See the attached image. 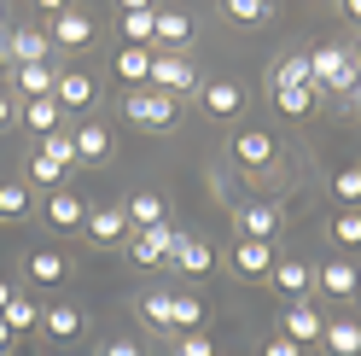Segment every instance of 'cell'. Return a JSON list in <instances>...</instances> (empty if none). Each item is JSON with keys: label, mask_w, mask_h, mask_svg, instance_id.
I'll return each instance as SVG.
<instances>
[{"label": "cell", "mask_w": 361, "mask_h": 356, "mask_svg": "<svg viewBox=\"0 0 361 356\" xmlns=\"http://www.w3.org/2000/svg\"><path fill=\"white\" fill-rule=\"evenodd\" d=\"M332 246L338 251H361V210H338L332 216Z\"/></svg>", "instance_id": "34"}, {"label": "cell", "mask_w": 361, "mask_h": 356, "mask_svg": "<svg viewBox=\"0 0 361 356\" xmlns=\"http://www.w3.org/2000/svg\"><path fill=\"white\" fill-rule=\"evenodd\" d=\"M18 123V100L6 94V88H0V135H6V129Z\"/></svg>", "instance_id": "42"}, {"label": "cell", "mask_w": 361, "mask_h": 356, "mask_svg": "<svg viewBox=\"0 0 361 356\" xmlns=\"http://www.w3.org/2000/svg\"><path fill=\"white\" fill-rule=\"evenodd\" d=\"M41 333L59 345H71L76 333H82V309L76 304H41Z\"/></svg>", "instance_id": "18"}, {"label": "cell", "mask_w": 361, "mask_h": 356, "mask_svg": "<svg viewBox=\"0 0 361 356\" xmlns=\"http://www.w3.org/2000/svg\"><path fill=\"white\" fill-rule=\"evenodd\" d=\"M30 216V193L18 182H0V222H24Z\"/></svg>", "instance_id": "36"}, {"label": "cell", "mask_w": 361, "mask_h": 356, "mask_svg": "<svg viewBox=\"0 0 361 356\" xmlns=\"http://www.w3.org/2000/svg\"><path fill=\"white\" fill-rule=\"evenodd\" d=\"M30 280L35 286H64L71 280V257L64 251H30Z\"/></svg>", "instance_id": "23"}, {"label": "cell", "mask_w": 361, "mask_h": 356, "mask_svg": "<svg viewBox=\"0 0 361 356\" xmlns=\"http://www.w3.org/2000/svg\"><path fill=\"white\" fill-rule=\"evenodd\" d=\"M117 76H123L128 88H146V82H152V47H123V53H117Z\"/></svg>", "instance_id": "29"}, {"label": "cell", "mask_w": 361, "mask_h": 356, "mask_svg": "<svg viewBox=\"0 0 361 356\" xmlns=\"http://www.w3.org/2000/svg\"><path fill=\"white\" fill-rule=\"evenodd\" d=\"M169 356H216V345H210V333H180Z\"/></svg>", "instance_id": "38"}, {"label": "cell", "mask_w": 361, "mask_h": 356, "mask_svg": "<svg viewBox=\"0 0 361 356\" xmlns=\"http://www.w3.org/2000/svg\"><path fill=\"white\" fill-rule=\"evenodd\" d=\"M198 100H204L210 117H239V111H245V88H239L233 76H216V82L198 88Z\"/></svg>", "instance_id": "13"}, {"label": "cell", "mask_w": 361, "mask_h": 356, "mask_svg": "<svg viewBox=\"0 0 361 356\" xmlns=\"http://www.w3.org/2000/svg\"><path fill=\"white\" fill-rule=\"evenodd\" d=\"M123 12H140V6H157V0H117Z\"/></svg>", "instance_id": "46"}, {"label": "cell", "mask_w": 361, "mask_h": 356, "mask_svg": "<svg viewBox=\"0 0 361 356\" xmlns=\"http://www.w3.org/2000/svg\"><path fill=\"white\" fill-rule=\"evenodd\" d=\"M233 228H239V239H268V246H274L280 210H274V205H239V210H233Z\"/></svg>", "instance_id": "14"}, {"label": "cell", "mask_w": 361, "mask_h": 356, "mask_svg": "<svg viewBox=\"0 0 361 356\" xmlns=\"http://www.w3.org/2000/svg\"><path fill=\"white\" fill-rule=\"evenodd\" d=\"M169 263H175L180 275H192V280H198V275H210V269H216V251L204 246V239L180 234V246H175V257H169Z\"/></svg>", "instance_id": "20"}, {"label": "cell", "mask_w": 361, "mask_h": 356, "mask_svg": "<svg viewBox=\"0 0 361 356\" xmlns=\"http://www.w3.org/2000/svg\"><path fill=\"white\" fill-rule=\"evenodd\" d=\"M192 41V18L187 12H157V30H152V53H175V47H187Z\"/></svg>", "instance_id": "19"}, {"label": "cell", "mask_w": 361, "mask_h": 356, "mask_svg": "<svg viewBox=\"0 0 361 356\" xmlns=\"http://www.w3.org/2000/svg\"><path fill=\"white\" fill-rule=\"evenodd\" d=\"M82 234L94 239V246H117V239H128V210L123 205H87V222H82Z\"/></svg>", "instance_id": "6"}, {"label": "cell", "mask_w": 361, "mask_h": 356, "mask_svg": "<svg viewBox=\"0 0 361 356\" xmlns=\"http://www.w3.org/2000/svg\"><path fill=\"white\" fill-rule=\"evenodd\" d=\"M262 356H303V350H298V345H291V339H286V333H274V339H268V345H262Z\"/></svg>", "instance_id": "41"}, {"label": "cell", "mask_w": 361, "mask_h": 356, "mask_svg": "<svg viewBox=\"0 0 361 356\" xmlns=\"http://www.w3.org/2000/svg\"><path fill=\"white\" fill-rule=\"evenodd\" d=\"M280 333H286V339L298 345V350H309V345H321L326 316H321V309H314L309 298H298V304H286V309H280Z\"/></svg>", "instance_id": "5"}, {"label": "cell", "mask_w": 361, "mask_h": 356, "mask_svg": "<svg viewBox=\"0 0 361 356\" xmlns=\"http://www.w3.org/2000/svg\"><path fill=\"white\" fill-rule=\"evenodd\" d=\"M47 35H53V47L76 53V47H87V41H94V18H87V12H59L53 24H47Z\"/></svg>", "instance_id": "16"}, {"label": "cell", "mask_w": 361, "mask_h": 356, "mask_svg": "<svg viewBox=\"0 0 361 356\" xmlns=\"http://www.w3.org/2000/svg\"><path fill=\"white\" fill-rule=\"evenodd\" d=\"M18 123H30L35 135H53V129H64V105L47 94V100H24L18 105Z\"/></svg>", "instance_id": "22"}, {"label": "cell", "mask_w": 361, "mask_h": 356, "mask_svg": "<svg viewBox=\"0 0 361 356\" xmlns=\"http://www.w3.org/2000/svg\"><path fill=\"white\" fill-rule=\"evenodd\" d=\"M47 47H53V35H47V30L18 24L12 41H6V64H47Z\"/></svg>", "instance_id": "12"}, {"label": "cell", "mask_w": 361, "mask_h": 356, "mask_svg": "<svg viewBox=\"0 0 361 356\" xmlns=\"http://www.w3.org/2000/svg\"><path fill=\"white\" fill-rule=\"evenodd\" d=\"M146 88L180 100V94H198V88H204V76H198V64L180 59V53H152V82H146Z\"/></svg>", "instance_id": "3"}, {"label": "cell", "mask_w": 361, "mask_h": 356, "mask_svg": "<svg viewBox=\"0 0 361 356\" xmlns=\"http://www.w3.org/2000/svg\"><path fill=\"white\" fill-rule=\"evenodd\" d=\"M41 216H47L59 234H76L82 222H87V198L71 193V187H53V193H47V205H41Z\"/></svg>", "instance_id": "9"}, {"label": "cell", "mask_w": 361, "mask_h": 356, "mask_svg": "<svg viewBox=\"0 0 361 356\" xmlns=\"http://www.w3.org/2000/svg\"><path fill=\"white\" fill-rule=\"evenodd\" d=\"M123 117L134 129H146V135H169V129L180 123V105L169 94H157V88H128L123 94Z\"/></svg>", "instance_id": "2"}, {"label": "cell", "mask_w": 361, "mask_h": 356, "mask_svg": "<svg viewBox=\"0 0 361 356\" xmlns=\"http://www.w3.org/2000/svg\"><path fill=\"white\" fill-rule=\"evenodd\" d=\"M221 12H228L233 24H268V18H274L268 0H221Z\"/></svg>", "instance_id": "35"}, {"label": "cell", "mask_w": 361, "mask_h": 356, "mask_svg": "<svg viewBox=\"0 0 361 356\" xmlns=\"http://www.w3.org/2000/svg\"><path fill=\"white\" fill-rule=\"evenodd\" d=\"M35 6L47 12V18H59V12H71V0H35Z\"/></svg>", "instance_id": "43"}, {"label": "cell", "mask_w": 361, "mask_h": 356, "mask_svg": "<svg viewBox=\"0 0 361 356\" xmlns=\"http://www.w3.org/2000/svg\"><path fill=\"white\" fill-rule=\"evenodd\" d=\"M268 94H274L286 117H309L314 111V82H268Z\"/></svg>", "instance_id": "21"}, {"label": "cell", "mask_w": 361, "mask_h": 356, "mask_svg": "<svg viewBox=\"0 0 361 356\" xmlns=\"http://www.w3.org/2000/svg\"><path fill=\"white\" fill-rule=\"evenodd\" d=\"M355 280H361V263L355 257H326L321 263V269H314V286H321V292L326 298H355Z\"/></svg>", "instance_id": "8"}, {"label": "cell", "mask_w": 361, "mask_h": 356, "mask_svg": "<svg viewBox=\"0 0 361 356\" xmlns=\"http://www.w3.org/2000/svg\"><path fill=\"white\" fill-rule=\"evenodd\" d=\"M123 210H128V228H157V222L169 216V205H164L157 193H134V198H128Z\"/></svg>", "instance_id": "28"}, {"label": "cell", "mask_w": 361, "mask_h": 356, "mask_svg": "<svg viewBox=\"0 0 361 356\" xmlns=\"http://www.w3.org/2000/svg\"><path fill=\"white\" fill-rule=\"evenodd\" d=\"M0 321H6L18 339H24V333H35V327H41V304H35V298H24V292H12V304L0 309Z\"/></svg>", "instance_id": "26"}, {"label": "cell", "mask_w": 361, "mask_h": 356, "mask_svg": "<svg viewBox=\"0 0 361 356\" xmlns=\"http://www.w3.org/2000/svg\"><path fill=\"white\" fill-rule=\"evenodd\" d=\"M53 100H59L64 111H87V105L99 100V82L87 76V71H71V64H64V71H59V88H53Z\"/></svg>", "instance_id": "11"}, {"label": "cell", "mask_w": 361, "mask_h": 356, "mask_svg": "<svg viewBox=\"0 0 361 356\" xmlns=\"http://www.w3.org/2000/svg\"><path fill=\"white\" fill-rule=\"evenodd\" d=\"M309 82L344 100V94L361 88V59H355L350 47H338V41H321V47L309 53Z\"/></svg>", "instance_id": "1"}, {"label": "cell", "mask_w": 361, "mask_h": 356, "mask_svg": "<svg viewBox=\"0 0 361 356\" xmlns=\"http://www.w3.org/2000/svg\"><path fill=\"white\" fill-rule=\"evenodd\" d=\"M338 12H344L350 24H361V0H338Z\"/></svg>", "instance_id": "44"}, {"label": "cell", "mask_w": 361, "mask_h": 356, "mask_svg": "<svg viewBox=\"0 0 361 356\" xmlns=\"http://www.w3.org/2000/svg\"><path fill=\"white\" fill-rule=\"evenodd\" d=\"M64 175H71V170H59V164H47V158H41V152L30 158V182H41V187H64Z\"/></svg>", "instance_id": "39"}, {"label": "cell", "mask_w": 361, "mask_h": 356, "mask_svg": "<svg viewBox=\"0 0 361 356\" xmlns=\"http://www.w3.org/2000/svg\"><path fill=\"white\" fill-rule=\"evenodd\" d=\"M0 24H6V6H0Z\"/></svg>", "instance_id": "50"}, {"label": "cell", "mask_w": 361, "mask_h": 356, "mask_svg": "<svg viewBox=\"0 0 361 356\" xmlns=\"http://www.w3.org/2000/svg\"><path fill=\"white\" fill-rule=\"evenodd\" d=\"M0 356H6V350H0Z\"/></svg>", "instance_id": "51"}, {"label": "cell", "mask_w": 361, "mask_h": 356, "mask_svg": "<svg viewBox=\"0 0 361 356\" xmlns=\"http://www.w3.org/2000/svg\"><path fill=\"white\" fill-rule=\"evenodd\" d=\"M233 269L245 280H268V269H274V246H268V239H239V246H233Z\"/></svg>", "instance_id": "17"}, {"label": "cell", "mask_w": 361, "mask_h": 356, "mask_svg": "<svg viewBox=\"0 0 361 356\" xmlns=\"http://www.w3.org/2000/svg\"><path fill=\"white\" fill-rule=\"evenodd\" d=\"M332 193H338V205H344V210H361V164L332 170Z\"/></svg>", "instance_id": "33"}, {"label": "cell", "mask_w": 361, "mask_h": 356, "mask_svg": "<svg viewBox=\"0 0 361 356\" xmlns=\"http://www.w3.org/2000/svg\"><path fill=\"white\" fill-rule=\"evenodd\" d=\"M6 41H12V24H0V64H6Z\"/></svg>", "instance_id": "48"}, {"label": "cell", "mask_w": 361, "mask_h": 356, "mask_svg": "<svg viewBox=\"0 0 361 356\" xmlns=\"http://www.w3.org/2000/svg\"><path fill=\"white\" fill-rule=\"evenodd\" d=\"M321 345L332 350V356H361V321H326V333H321Z\"/></svg>", "instance_id": "25"}, {"label": "cell", "mask_w": 361, "mask_h": 356, "mask_svg": "<svg viewBox=\"0 0 361 356\" xmlns=\"http://www.w3.org/2000/svg\"><path fill=\"white\" fill-rule=\"evenodd\" d=\"M71 141H76V164H99L105 152H111V135L99 123H82V129H71Z\"/></svg>", "instance_id": "27"}, {"label": "cell", "mask_w": 361, "mask_h": 356, "mask_svg": "<svg viewBox=\"0 0 361 356\" xmlns=\"http://www.w3.org/2000/svg\"><path fill=\"white\" fill-rule=\"evenodd\" d=\"M216 356H221V350H216Z\"/></svg>", "instance_id": "52"}, {"label": "cell", "mask_w": 361, "mask_h": 356, "mask_svg": "<svg viewBox=\"0 0 361 356\" xmlns=\"http://www.w3.org/2000/svg\"><path fill=\"white\" fill-rule=\"evenodd\" d=\"M152 30H157V6L123 12V35H128V47H152Z\"/></svg>", "instance_id": "32"}, {"label": "cell", "mask_w": 361, "mask_h": 356, "mask_svg": "<svg viewBox=\"0 0 361 356\" xmlns=\"http://www.w3.org/2000/svg\"><path fill=\"white\" fill-rule=\"evenodd\" d=\"M99 356H146V350H140V339H105Z\"/></svg>", "instance_id": "40"}, {"label": "cell", "mask_w": 361, "mask_h": 356, "mask_svg": "<svg viewBox=\"0 0 361 356\" xmlns=\"http://www.w3.org/2000/svg\"><path fill=\"white\" fill-rule=\"evenodd\" d=\"M41 158L59 164V170H76V141H71V129H53V135H41Z\"/></svg>", "instance_id": "31"}, {"label": "cell", "mask_w": 361, "mask_h": 356, "mask_svg": "<svg viewBox=\"0 0 361 356\" xmlns=\"http://www.w3.org/2000/svg\"><path fill=\"white\" fill-rule=\"evenodd\" d=\"M53 88H59V71H53V64H18L6 94H12L18 105H24V100H47Z\"/></svg>", "instance_id": "10"}, {"label": "cell", "mask_w": 361, "mask_h": 356, "mask_svg": "<svg viewBox=\"0 0 361 356\" xmlns=\"http://www.w3.org/2000/svg\"><path fill=\"white\" fill-rule=\"evenodd\" d=\"M134 304H140V321L146 327H157V333L175 327V292H140Z\"/></svg>", "instance_id": "24"}, {"label": "cell", "mask_w": 361, "mask_h": 356, "mask_svg": "<svg viewBox=\"0 0 361 356\" xmlns=\"http://www.w3.org/2000/svg\"><path fill=\"white\" fill-rule=\"evenodd\" d=\"M12 345H18V333H12L6 321H0V350H12Z\"/></svg>", "instance_id": "45"}, {"label": "cell", "mask_w": 361, "mask_h": 356, "mask_svg": "<svg viewBox=\"0 0 361 356\" xmlns=\"http://www.w3.org/2000/svg\"><path fill=\"white\" fill-rule=\"evenodd\" d=\"M210 321V304L192 298V292H175V333H204Z\"/></svg>", "instance_id": "30"}, {"label": "cell", "mask_w": 361, "mask_h": 356, "mask_svg": "<svg viewBox=\"0 0 361 356\" xmlns=\"http://www.w3.org/2000/svg\"><path fill=\"white\" fill-rule=\"evenodd\" d=\"M12 292H18V286H12V280H0V309L12 304Z\"/></svg>", "instance_id": "47"}, {"label": "cell", "mask_w": 361, "mask_h": 356, "mask_svg": "<svg viewBox=\"0 0 361 356\" xmlns=\"http://www.w3.org/2000/svg\"><path fill=\"white\" fill-rule=\"evenodd\" d=\"M274 158H280V146H274L268 129H239V135H233V164L239 170H268Z\"/></svg>", "instance_id": "7"}, {"label": "cell", "mask_w": 361, "mask_h": 356, "mask_svg": "<svg viewBox=\"0 0 361 356\" xmlns=\"http://www.w3.org/2000/svg\"><path fill=\"white\" fill-rule=\"evenodd\" d=\"M274 82H309V53H286L274 64Z\"/></svg>", "instance_id": "37"}, {"label": "cell", "mask_w": 361, "mask_h": 356, "mask_svg": "<svg viewBox=\"0 0 361 356\" xmlns=\"http://www.w3.org/2000/svg\"><path fill=\"white\" fill-rule=\"evenodd\" d=\"M268 280H274L280 292H286L291 304H298V298H309V286H314V269H309L303 257H274V269H268Z\"/></svg>", "instance_id": "15"}, {"label": "cell", "mask_w": 361, "mask_h": 356, "mask_svg": "<svg viewBox=\"0 0 361 356\" xmlns=\"http://www.w3.org/2000/svg\"><path fill=\"white\" fill-rule=\"evenodd\" d=\"M180 246V228H169V222H157V228H134L128 234V263H140V269H164V263L175 257Z\"/></svg>", "instance_id": "4"}, {"label": "cell", "mask_w": 361, "mask_h": 356, "mask_svg": "<svg viewBox=\"0 0 361 356\" xmlns=\"http://www.w3.org/2000/svg\"><path fill=\"white\" fill-rule=\"evenodd\" d=\"M355 304H361V280H355Z\"/></svg>", "instance_id": "49"}]
</instances>
